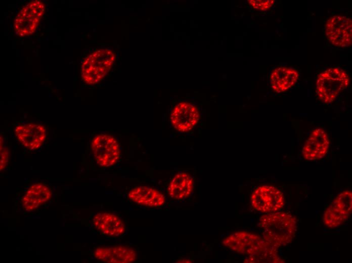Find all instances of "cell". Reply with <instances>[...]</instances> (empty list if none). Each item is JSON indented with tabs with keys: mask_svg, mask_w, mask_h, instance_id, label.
I'll use <instances>...</instances> for the list:
<instances>
[{
	"mask_svg": "<svg viewBox=\"0 0 352 263\" xmlns=\"http://www.w3.org/2000/svg\"><path fill=\"white\" fill-rule=\"evenodd\" d=\"M258 225L263 230V238L276 248L290 244L297 228L295 217L286 212L265 213L259 218Z\"/></svg>",
	"mask_w": 352,
	"mask_h": 263,
	"instance_id": "obj_1",
	"label": "cell"
},
{
	"mask_svg": "<svg viewBox=\"0 0 352 263\" xmlns=\"http://www.w3.org/2000/svg\"><path fill=\"white\" fill-rule=\"evenodd\" d=\"M349 82V76L345 70L338 67L328 68L317 77L316 94L324 103H331L347 88Z\"/></svg>",
	"mask_w": 352,
	"mask_h": 263,
	"instance_id": "obj_2",
	"label": "cell"
},
{
	"mask_svg": "<svg viewBox=\"0 0 352 263\" xmlns=\"http://www.w3.org/2000/svg\"><path fill=\"white\" fill-rule=\"evenodd\" d=\"M114 60V54L110 50L101 49L94 51L82 62L80 70L82 79L90 85L99 82L109 72Z\"/></svg>",
	"mask_w": 352,
	"mask_h": 263,
	"instance_id": "obj_3",
	"label": "cell"
},
{
	"mask_svg": "<svg viewBox=\"0 0 352 263\" xmlns=\"http://www.w3.org/2000/svg\"><path fill=\"white\" fill-rule=\"evenodd\" d=\"M46 5L40 0L30 1L19 10L13 22L14 31L20 37L33 34L45 14Z\"/></svg>",
	"mask_w": 352,
	"mask_h": 263,
	"instance_id": "obj_4",
	"label": "cell"
},
{
	"mask_svg": "<svg viewBox=\"0 0 352 263\" xmlns=\"http://www.w3.org/2000/svg\"><path fill=\"white\" fill-rule=\"evenodd\" d=\"M222 243L230 250L247 256L272 246L259 235L245 231L231 234L225 238Z\"/></svg>",
	"mask_w": 352,
	"mask_h": 263,
	"instance_id": "obj_5",
	"label": "cell"
},
{
	"mask_svg": "<svg viewBox=\"0 0 352 263\" xmlns=\"http://www.w3.org/2000/svg\"><path fill=\"white\" fill-rule=\"evenodd\" d=\"M250 203L256 211L267 213L276 212L284 205V197L277 187L263 185L256 187L250 196Z\"/></svg>",
	"mask_w": 352,
	"mask_h": 263,
	"instance_id": "obj_6",
	"label": "cell"
},
{
	"mask_svg": "<svg viewBox=\"0 0 352 263\" xmlns=\"http://www.w3.org/2000/svg\"><path fill=\"white\" fill-rule=\"evenodd\" d=\"M325 34L333 46L346 48L352 43V21L347 16L335 15L330 17L325 25Z\"/></svg>",
	"mask_w": 352,
	"mask_h": 263,
	"instance_id": "obj_7",
	"label": "cell"
},
{
	"mask_svg": "<svg viewBox=\"0 0 352 263\" xmlns=\"http://www.w3.org/2000/svg\"><path fill=\"white\" fill-rule=\"evenodd\" d=\"M91 149L97 163L103 167L117 162L120 157L119 145L116 139L107 134H100L92 141Z\"/></svg>",
	"mask_w": 352,
	"mask_h": 263,
	"instance_id": "obj_8",
	"label": "cell"
},
{
	"mask_svg": "<svg viewBox=\"0 0 352 263\" xmlns=\"http://www.w3.org/2000/svg\"><path fill=\"white\" fill-rule=\"evenodd\" d=\"M14 133L19 142L24 147L31 150L39 149L46 138L45 127L36 123L18 125L15 128Z\"/></svg>",
	"mask_w": 352,
	"mask_h": 263,
	"instance_id": "obj_9",
	"label": "cell"
},
{
	"mask_svg": "<svg viewBox=\"0 0 352 263\" xmlns=\"http://www.w3.org/2000/svg\"><path fill=\"white\" fill-rule=\"evenodd\" d=\"M199 113L194 105L185 102L177 104L170 113V121L178 130L185 132L191 130L198 122Z\"/></svg>",
	"mask_w": 352,
	"mask_h": 263,
	"instance_id": "obj_10",
	"label": "cell"
},
{
	"mask_svg": "<svg viewBox=\"0 0 352 263\" xmlns=\"http://www.w3.org/2000/svg\"><path fill=\"white\" fill-rule=\"evenodd\" d=\"M330 142L326 132L317 128L311 133L302 148L303 157L309 161L319 160L327 154Z\"/></svg>",
	"mask_w": 352,
	"mask_h": 263,
	"instance_id": "obj_11",
	"label": "cell"
},
{
	"mask_svg": "<svg viewBox=\"0 0 352 263\" xmlns=\"http://www.w3.org/2000/svg\"><path fill=\"white\" fill-rule=\"evenodd\" d=\"M93 255L98 260L109 263H131L137 258L136 250L122 245L99 247Z\"/></svg>",
	"mask_w": 352,
	"mask_h": 263,
	"instance_id": "obj_12",
	"label": "cell"
},
{
	"mask_svg": "<svg viewBox=\"0 0 352 263\" xmlns=\"http://www.w3.org/2000/svg\"><path fill=\"white\" fill-rule=\"evenodd\" d=\"M299 77V73L296 68L281 65L277 66L270 73V85L276 93H283L292 87Z\"/></svg>",
	"mask_w": 352,
	"mask_h": 263,
	"instance_id": "obj_13",
	"label": "cell"
},
{
	"mask_svg": "<svg viewBox=\"0 0 352 263\" xmlns=\"http://www.w3.org/2000/svg\"><path fill=\"white\" fill-rule=\"evenodd\" d=\"M92 222L97 230L106 236L118 237L125 232L126 227L123 221L112 213H97L94 216Z\"/></svg>",
	"mask_w": 352,
	"mask_h": 263,
	"instance_id": "obj_14",
	"label": "cell"
},
{
	"mask_svg": "<svg viewBox=\"0 0 352 263\" xmlns=\"http://www.w3.org/2000/svg\"><path fill=\"white\" fill-rule=\"evenodd\" d=\"M52 196V191L47 185L35 183L26 191L22 200V206L27 211L35 210L47 202Z\"/></svg>",
	"mask_w": 352,
	"mask_h": 263,
	"instance_id": "obj_15",
	"label": "cell"
},
{
	"mask_svg": "<svg viewBox=\"0 0 352 263\" xmlns=\"http://www.w3.org/2000/svg\"><path fill=\"white\" fill-rule=\"evenodd\" d=\"M128 197L137 204L150 207H159L165 202L162 193L154 188L146 186H139L131 189Z\"/></svg>",
	"mask_w": 352,
	"mask_h": 263,
	"instance_id": "obj_16",
	"label": "cell"
},
{
	"mask_svg": "<svg viewBox=\"0 0 352 263\" xmlns=\"http://www.w3.org/2000/svg\"><path fill=\"white\" fill-rule=\"evenodd\" d=\"M193 179L190 174L185 172H180L169 182L168 194L171 198L176 200L187 198L193 191Z\"/></svg>",
	"mask_w": 352,
	"mask_h": 263,
	"instance_id": "obj_17",
	"label": "cell"
},
{
	"mask_svg": "<svg viewBox=\"0 0 352 263\" xmlns=\"http://www.w3.org/2000/svg\"><path fill=\"white\" fill-rule=\"evenodd\" d=\"M245 263H282L284 261L278 254L277 248L270 246L253 254L248 256L244 260Z\"/></svg>",
	"mask_w": 352,
	"mask_h": 263,
	"instance_id": "obj_18",
	"label": "cell"
},
{
	"mask_svg": "<svg viewBox=\"0 0 352 263\" xmlns=\"http://www.w3.org/2000/svg\"><path fill=\"white\" fill-rule=\"evenodd\" d=\"M338 211L349 217L352 211V193L346 190L339 194L331 203Z\"/></svg>",
	"mask_w": 352,
	"mask_h": 263,
	"instance_id": "obj_19",
	"label": "cell"
},
{
	"mask_svg": "<svg viewBox=\"0 0 352 263\" xmlns=\"http://www.w3.org/2000/svg\"><path fill=\"white\" fill-rule=\"evenodd\" d=\"M347 219V217L339 212L331 204L325 210L323 217L325 226L330 228L341 226Z\"/></svg>",
	"mask_w": 352,
	"mask_h": 263,
	"instance_id": "obj_20",
	"label": "cell"
},
{
	"mask_svg": "<svg viewBox=\"0 0 352 263\" xmlns=\"http://www.w3.org/2000/svg\"><path fill=\"white\" fill-rule=\"evenodd\" d=\"M250 6L256 10L266 11L269 10L275 3L273 0H250L248 1Z\"/></svg>",
	"mask_w": 352,
	"mask_h": 263,
	"instance_id": "obj_21",
	"label": "cell"
},
{
	"mask_svg": "<svg viewBox=\"0 0 352 263\" xmlns=\"http://www.w3.org/2000/svg\"><path fill=\"white\" fill-rule=\"evenodd\" d=\"M0 170H3L7 166L9 159V152L4 145V139L1 136L0 140Z\"/></svg>",
	"mask_w": 352,
	"mask_h": 263,
	"instance_id": "obj_22",
	"label": "cell"
}]
</instances>
